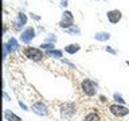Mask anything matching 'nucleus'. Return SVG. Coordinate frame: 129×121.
Wrapping results in <instances>:
<instances>
[{"instance_id":"nucleus-30","label":"nucleus","mask_w":129,"mask_h":121,"mask_svg":"<svg viewBox=\"0 0 129 121\" xmlns=\"http://www.w3.org/2000/svg\"><path fill=\"white\" fill-rule=\"evenodd\" d=\"M102 2H105V0H102Z\"/></svg>"},{"instance_id":"nucleus-18","label":"nucleus","mask_w":129,"mask_h":121,"mask_svg":"<svg viewBox=\"0 0 129 121\" xmlns=\"http://www.w3.org/2000/svg\"><path fill=\"white\" fill-rule=\"evenodd\" d=\"M66 32H69V34L71 35H81V28L78 24H74V26H71L70 28H67Z\"/></svg>"},{"instance_id":"nucleus-27","label":"nucleus","mask_w":129,"mask_h":121,"mask_svg":"<svg viewBox=\"0 0 129 121\" xmlns=\"http://www.w3.org/2000/svg\"><path fill=\"white\" fill-rule=\"evenodd\" d=\"M7 30H8V26H7V23H4L3 24V35L7 34Z\"/></svg>"},{"instance_id":"nucleus-26","label":"nucleus","mask_w":129,"mask_h":121,"mask_svg":"<svg viewBox=\"0 0 129 121\" xmlns=\"http://www.w3.org/2000/svg\"><path fill=\"white\" fill-rule=\"evenodd\" d=\"M60 7H62V8H66L67 6H69V0H60Z\"/></svg>"},{"instance_id":"nucleus-15","label":"nucleus","mask_w":129,"mask_h":121,"mask_svg":"<svg viewBox=\"0 0 129 121\" xmlns=\"http://www.w3.org/2000/svg\"><path fill=\"white\" fill-rule=\"evenodd\" d=\"M83 121H102V118H101V116L97 112H90L85 116Z\"/></svg>"},{"instance_id":"nucleus-4","label":"nucleus","mask_w":129,"mask_h":121,"mask_svg":"<svg viewBox=\"0 0 129 121\" xmlns=\"http://www.w3.org/2000/svg\"><path fill=\"white\" fill-rule=\"evenodd\" d=\"M27 22H28V16L24 14L23 11H19L15 16L14 22H12V27H14L15 31L22 32L24 28L27 27Z\"/></svg>"},{"instance_id":"nucleus-20","label":"nucleus","mask_w":129,"mask_h":121,"mask_svg":"<svg viewBox=\"0 0 129 121\" xmlns=\"http://www.w3.org/2000/svg\"><path fill=\"white\" fill-rule=\"evenodd\" d=\"M62 60V63H64V65H67L70 69H77V66H75V63H73V62H70L69 59H60Z\"/></svg>"},{"instance_id":"nucleus-22","label":"nucleus","mask_w":129,"mask_h":121,"mask_svg":"<svg viewBox=\"0 0 129 121\" xmlns=\"http://www.w3.org/2000/svg\"><path fill=\"white\" fill-rule=\"evenodd\" d=\"M30 18H31L32 20H35V22H40V19H42L39 15H36V14H32V12L30 14Z\"/></svg>"},{"instance_id":"nucleus-12","label":"nucleus","mask_w":129,"mask_h":121,"mask_svg":"<svg viewBox=\"0 0 129 121\" xmlns=\"http://www.w3.org/2000/svg\"><path fill=\"white\" fill-rule=\"evenodd\" d=\"M4 118H6V121H23L22 117H19L11 109H4Z\"/></svg>"},{"instance_id":"nucleus-11","label":"nucleus","mask_w":129,"mask_h":121,"mask_svg":"<svg viewBox=\"0 0 129 121\" xmlns=\"http://www.w3.org/2000/svg\"><path fill=\"white\" fill-rule=\"evenodd\" d=\"M79 50H81V44L79 43H70V44H67V46H64V48H63V51L69 55H74Z\"/></svg>"},{"instance_id":"nucleus-28","label":"nucleus","mask_w":129,"mask_h":121,"mask_svg":"<svg viewBox=\"0 0 129 121\" xmlns=\"http://www.w3.org/2000/svg\"><path fill=\"white\" fill-rule=\"evenodd\" d=\"M100 100H101V102H106V97L105 96H100Z\"/></svg>"},{"instance_id":"nucleus-1","label":"nucleus","mask_w":129,"mask_h":121,"mask_svg":"<svg viewBox=\"0 0 129 121\" xmlns=\"http://www.w3.org/2000/svg\"><path fill=\"white\" fill-rule=\"evenodd\" d=\"M23 55L27 59L32 60V62H42L46 56L44 52L40 47H34V46H26L23 48Z\"/></svg>"},{"instance_id":"nucleus-25","label":"nucleus","mask_w":129,"mask_h":121,"mask_svg":"<svg viewBox=\"0 0 129 121\" xmlns=\"http://www.w3.org/2000/svg\"><path fill=\"white\" fill-rule=\"evenodd\" d=\"M8 54H10V52H8V51H7V48L3 46V60H6V59H7Z\"/></svg>"},{"instance_id":"nucleus-17","label":"nucleus","mask_w":129,"mask_h":121,"mask_svg":"<svg viewBox=\"0 0 129 121\" xmlns=\"http://www.w3.org/2000/svg\"><path fill=\"white\" fill-rule=\"evenodd\" d=\"M56 40H58V36H56L55 32H50V34H47L46 39H44V42L46 43H56Z\"/></svg>"},{"instance_id":"nucleus-29","label":"nucleus","mask_w":129,"mask_h":121,"mask_svg":"<svg viewBox=\"0 0 129 121\" xmlns=\"http://www.w3.org/2000/svg\"><path fill=\"white\" fill-rule=\"evenodd\" d=\"M125 63H126V65H128V66H129V59H128V60H125Z\"/></svg>"},{"instance_id":"nucleus-7","label":"nucleus","mask_w":129,"mask_h":121,"mask_svg":"<svg viewBox=\"0 0 129 121\" xmlns=\"http://www.w3.org/2000/svg\"><path fill=\"white\" fill-rule=\"evenodd\" d=\"M109 112L112 113L114 117H118V118H122V117H126L129 114V109L125 106V105H120V104H110L109 105Z\"/></svg>"},{"instance_id":"nucleus-23","label":"nucleus","mask_w":129,"mask_h":121,"mask_svg":"<svg viewBox=\"0 0 129 121\" xmlns=\"http://www.w3.org/2000/svg\"><path fill=\"white\" fill-rule=\"evenodd\" d=\"M18 104H19V106H20V108H22V109H23V110H26V112L28 110V106H27V105H26V104H24V102H23V101H22V100H19V101H18Z\"/></svg>"},{"instance_id":"nucleus-13","label":"nucleus","mask_w":129,"mask_h":121,"mask_svg":"<svg viewBox=\"0 0 129 121\" xmlns=\"http://www.w3.org/2000/svg\"><path fill=\"white\" fill-rule=\"evenodd\" d=\"M46 52V56H50V58L54 59H63V50H59V48H54V50H47L44 51Z\"/></svg>"},{"instance_id":"nucleus-9","label":"nucleus","mask_w":129,"mask_h":121,"mask_svg":"<svg viewBox=\"0 0 129 121\" xmlns=\"http://www.w3.org/2000/svg\"><path fill=\"white\" fill-rule=\"evenodd\" d=\"M106 19L110 24H117L118 22H121V19H122V11L118 10V8L109 10L106 12Z\"/></svg>"},{"instance_id":"nucleus-5","label":"nucleus","mask_w":129,"mask_h":121,"mask_svg":"<svg viewBox=\"0 0 129 121\" xmlns=\"http://www.w3.org/2000/svg\"><path fill=\"white\" fill-rule=\"evenodd\" d=\"M74 24H75V22H74V15H73V12L69 11V10H64L62 12V16H60L58 26L62 28V30L66 31L67 28H70L71 26H74Z\"/></svg>"},{"instance_id":"nucleus-8","label":"nucleus","mask_w":129,"mask_h":121,"mask_svg":"<svg viewBox=\"0 0 129 121\" xmlns=\"http://www.w3.org/2000/svg\"><path fill=\"white\" fill-rule=\"evenodd\" d=\"M31 110L35 113L36 116H40V117H46L48 116V108L47 105L43 102V101H36V102H34L31 105Z\"/></svg>"},{"instance_id":"nucleus-19","label":"nucleus","mask_w":129,"mask_h":121,"mask_svg":"<svg viewBox=\"0 0 129 121\" xmlns=\"http://www.w3.org/2000/svg\"><path fill=\"white\" fill-rule=\"evenodd\" d=\"M39 47L42 48L43 51H47V50H54V48H55V44H54V43H46V42H43V43L39 44Z\"/></svg>"},{"instance_id":"nucleus-16","label":"nucleus","mask_w":129,"mask_h":121,"mask_svg":"<svg viewBox=\"0 0 129 121\" xmlns=\"http://www.w3.org/2000/svg\"><path fill=\"white\" fill-rule=\"evenodd\" d=\"M113 101H114L116 104H120V105H125L126 104V101L124 100V97H122V94L121 93H113Z\"/></svg>"},{"instance_id":"nucleus-3","label":"nucleus","mask_w":129,"mask_h":121,"mask_svg":"<svg viewBox=\"0 0 129 121\" xmlns=\"http://www.w3.org/2000/svg\"><path fill=\"white\" fill-rule=\"evenodd\" d=\"M36 36H38V31L35 30V27L27 26L22 32H20V35H19V42H22V43H24V44H30L32 40L36 38Z\"/></svg>"},{"instance_id":"nucleus-6","label":"nucleus","mask_w":129,"mask_h":121,"mask_svg":"<svg viewBox=\"0 0 129 121\" xmlns=\"http://www.w3.org/2000/svg\"><path fill=\"white\" fill-rule=\"evenodd\" d=\"M59 113L63 118H66V120L71 118V117H74L77 114V105L74 102H64L60 105Z\"/></svg>"},{"instance_id":"nucleus-2","label":"nucleus","mask_w":129,"mask_h":121,"mask_svg":"<svg viewBox=\"0 0 129 121\" xmlns=\"http://www.w3.org/2000/svg\"><path fill=\"white\" fill-rule=\"evenodd\" d=\"M79 87H81V92L86 97H95L97 93H98V83L90 78H83L81 81Z\"/></svg>"},{"instance_id":"nucleus-14","label":"nucleus","mask_w":129,"mask_h":121,"mask_svg":"<svg viewBox=\"0 0 129 121\" xmlns=\"http://www.w3.org/2000/svg\"><path fill=\"white\" fill-rule=\"evenodd\" d=\"M110 32H106V31H98L94 34V39L98 40V42H108L110 39Z\"/></svg>"},{"instance_id":"nucleus-21","label":"nucleus","mask_w":129,"mask_h":121,"mask_svg":"<svg viewBox=\"0 0 129 121\" xmlns=\"http://www.w3.org/2000/svg\"><path fill=\"white\" fill-rule=\"evenodd\" d=\"M104 50H105V51H108L109 54H112V55H117V51H116L113 47H110V46H105V47H104Z\"/></svg>"},{"instance_id":"nucleus-10","label":"nucleus","mask_w":129,"mask_h":121,"mask_svg":"<svg viewBox=\"0 0 129 121\" xmlns=\"http://www.w3.org/2000/svg\"><path fill=\"white\" fill-rule=\"evenodd\" d=\"M3 46L7 48V51L10 52V55L11 54H14V52H16L20 48V43H19V40L14 38V36H11L10 39L7 40V42H4L3 43Z\"/></svg>"},{"instance_id":"nucleus-24","label":"nucleus","mask_w":129,"mask_h":121,"mask_svg":"<svg viewBox=\"0 0 129 121\" xmlns=\"http://www.w3.org/2000/svg\"><path fill=\"white\" fill-rule=\"evenodd\" d=\"M3 97H4V101H7V102H10V101H11V97L8 96V93L6 90L3 92Z\"/></svg>"}]
</instances>
